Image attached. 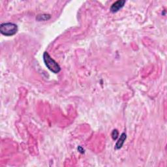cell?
<instances>
[{
  "label": "cell",
  "instance_id": "obj_5",
  "mask_svg": "<svg viewBox=\"0 0 167 167\" xmlns=\"http://www.w3.org/2000/svg\"><path fill=\"white\" fill-rule=\"evenodd\" d=\"M50 19V14H41V15H38L37 19L39 21L41 20H48Z\"/></svg>",
  "mask_w": 167,
  "mask_h": 167
},
{
  "label": "cell",
  "instance_id": "obj_6",
  "mask_svg": "<svg viewBox=\"0 0 167 167\" xmlns=\"http://www.w3.org/2000/svg\"><path fill=\"white\" fill-rule=\"evenodd\" d=\"M118 135H119V133H118V131L116 130V129H114V131H112V138L113 140H116L118 138Z\"/></svg>",
  "mask_w": 167,
  "mask_h": 167
},
{
  "label": "cell",
  "instance_id": "obj_4",
  "mask_svg": "<svg viewBox=\"0 0 167 167\" xmlns=\"http://www.w3.org/2000/svg\"><path fill=\"white\" fill-rule=\"evenodd\" d=\"M126 138H127V135L125 133H123L121 135L120 138H119L118 141L116 142V144L115 148L116 149V150H119V149L122 148V146H123Z\"/></svg>",
  "mask_w": 167,
  "mask_h": 167
},
{
  "label": "cell",
  "instance_id": "obj_3",
  "mask_svg": "<svg viewBox=\"0 0 167 167\" xmlns=\"http://www.w3.org/2000/svg\"><path fill=\"white\" fill-rule=\"evenodd\" d=\"M125 4V0H119V1L114 3L110 7V11L112 13H116L123 7Z\"/></svg>",
  "mask_w": 167,
  "mask_h": 167
},
{
  "label": "cell",
  "instance_id": "obj_2",
  "mask_svg": "<svg viewBox=\"0 0 167 167\" xmlns=\"http://www.w3.org/2000/svg\"><path fill=\"white\" fill-rule=\"evenodd\" d=\"M0 31L5 36H12L18 31V26L16 24L7 22L1 24L0 26Z\"/></svg>",
  "mask_w": 167,
  "mask_h": 167
},
{
  "label": "cell",
  "instance_id": "obj_1",
  "mask_svg": "<svg viewBox=\"0 0 167 167\" xmlns=\"http://www.w3.org/2000/svg\"><path fill=\"white\" fill-rule=\"evenodd\" d=\"M43 60L47 68L54 73H58L61 71V67L59 64L51 58L47 52H44Z\"/></svg>",
  "mask_w": 167,
  "mask_h": 167
},
{
  "label": "cell",
  "instance_id": "obj_7",
  "mask_svg": "<svg viewBox=\"0 0 167 167\" xmlns=\"http://www.w3.org/2000/svg\"><path fill=\"white\" fill-rule=\"evenodd\" d=\"M78 150H79V151L80 152V153H84V149L81 147V146H79Z\"/></svg>",
  "mask_w": 167,
  "mask_h": 167
}]
</instances>
